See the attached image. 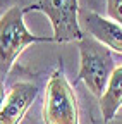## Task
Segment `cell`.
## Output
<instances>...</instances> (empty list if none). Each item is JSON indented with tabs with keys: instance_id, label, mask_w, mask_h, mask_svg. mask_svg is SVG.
Instances as JSON below:
<instances>
[{
	"instance_id": "7",
	"label": "cell",
	"mask_w": 122,
	"mask_h": 124,
	"mask_svg": "<svg viewBox=\"0 0 122 124\" xmlns=\"http://www.w3.org/2000/svg\"><path fill=\"white\" fill-rule=\"evenodd\" d=\"M100 100V110L105 122H110L122 107V66H117L110 76Z\"/></svg>"
},
{
	"instance_id": "4",
	"label": "cell",
	"mask_w": 122,
	"mask_h": 124,
	"mask_svg": "<svg viewBox=\"0 0 122 124\" xmlns=\"http://www.w3.org/2000/svg\"><path fill=\"white\" fill-rule=\"evenodd\" d=\"M28 12H41L48 17L55 43L79 41L84 33L79 24V2L78 0H36L24 7Z\"/></svg>"
},
{
	"instance_id": "2",
	"label": "cell",
	"mask_w": 122,
	"mask_h": 124,
	"mask_svg": "<svg viewBox=\"0 0 122 124\" xmlns=\"http://www.w3.org/2000/svg\"><path fill=\"white\" fill-rule=\"evenodd\" d=\"M78 48H79L78 81H83L86 88L96 98H100L115 69L112 50L89 35L83 36L78 41Z\"/></svg>"
},
{
	"instance_id": "3",
	"label": "cell",
	"mask_w": 122,
	"mask_h": 124,
	"mask_svg": "<svg viewBox=\"0 0 122 124\" xmlns=\"http://www.w3.org/2000/svg\"><path fill=\"white\" fill-rule=\"evenodd\" d=\"M41 117L45 124H79L78 98L62 67L55 69L47 81Z\"/></svg>"
},
{
	"instance_id": "1",
	"label": "cell",
	"mask_w": 122,
	"mask_h": 124,
	"mask_svg": "<svg viewBox=\"0 0 122 124\" xmlns=\"http://www.w3.org/2000/svg\"><path fill=\"white\" fill-rule=\"evenodd\" d=\"M53 36L33 35L24 24V9L10 7L0 16V78L9 74L14 62L33 43H50Z\"/></svg>"
},
{
	"instance_id": "9",
	"label": "cell",
	"mask_w": 122,
	"mask_h": 124,
	"mask_svg": "<svg viewBox=\"0 0 122 124\" xmlns=\"http://www.w3.org/2000/svg\"><path fill=\"white\" fill-rule=\"evenodd\" d=\"M5 86H4V79L0 78V108H2V105H4V100H5Z\"/></svg>"
},
{
	"instance_id": "8",
	"label": "cell",
	"mask_w": 122,
	"mask_h": 124,
	"mask_svg": "<svg viewBox=\"0 0 122 124\" xmlns=\"http://www.w3.org/2000/svg\"><path fill=\"white\" fill-rule=\"evenodd\" d=\"M107 14L112 21L122 26V0H107Z\"/></svg>"
},
{
	"instance_id": "6",
	"label": "cell",
	"mask_w": 122,
	"mask_h": 124,
	"mask_svg": "<svg viewBox=\"0 0 122 124\" xmlns=\"http://www.w3.org/2000/svg\"><path fill=\"white\" fill-rule=\"evenodd\" d=\"M84 29L89 36L115 54H122V26L110 17H103L96 12H86L83 17Z\"/></svg>"
},
{
	"instance_id": "5",
	"label": "cell",
	"mask_w": 122,
	"mask_h": 124,
	"mask_svg": "<svg viewBox=\"0 0 122 124\" xmlns=\"http://www.w3.org/2000/svg\"><path fill=\"white\" fill-rule=\"evenodd\" d=\"M38 97V86L29 81L12 85L0 108V124H21L31 103Z\"/></svg>"
}]
</instances>
